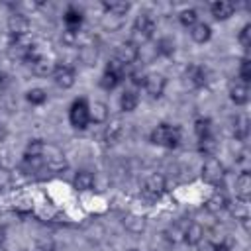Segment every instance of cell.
Instances as JSON below:
<instances>
[{
    "label": "cell",
    "instance_id": "cell-23",
    "mask_svg": "<svg viewBox=\"0 0 251 251\" xmlns=\"http://www.w3.org/2000/svg\"><path fill=\"white\" fill-rule=\"evenodd\" d=\"M53 69H55V63H53L51 59H47L45 55H43L41 59H37V61L31 65V71H33V75H37V76L53 75Z\"/></svg>",
    "mask_w": 251,
    "mask_h": 251
},
{
    "label": "cell",
    "instance_id": "cell-15",
    "mask_svg": "<svg viewBox=\"0 0 251 251\" xmlns=\"http://www.w3.org/2000/svg\"><path fill=\"white\" fill-rule=\"evenodd\" d=\"M63 22H65L67 29L78 31V27H80V24H82V12H80L78 8H75V6H69L67 12H65V16H63Z\"/></svg>",
    "mask_w": 251,
    "mask_h": 251
},
{
    "label": "cell",
    "instance_id": "cell-8",
    "mask_svg": "<svg viewBox=\"0 0 251 251\" xmlns=\"http://www.w3.org/2000/svg\"><path fill=\"white\" fill-rule=\"evenodd\" d=\"M51 76H53L55 84L59 88H63V90H67V88H71L75 84V71L69 65H55Z\"/></svg>",
    "mask_w": 251,
    "mask_h": 251
},
{
    "label": "cell",
    "instance_id": "cell-13",
    "mask_svg": "<svg viewBox=\"0 0 251 251\" xmlns=\"http://www.w3.org/2000/svg\"><path fill=\"white\" fill-rule=\"evenodd\" d=\"M202 239H204V227L196 222L188 224V227L182 231V241L188 245H198Z\"/></svg>",
    "mask_w": 251,
    "mask_h": 251
},
{
    "label": "cell",
    "instance_id": "cell-30",
    "mask_svg": "<svg viewBox=\"0 0 251 251\" xmlns=\"http://www.w3.org/2000/svg\"><path fill=\"white\" fill-rule=\"evenodd\" d=\"M25 100L29 104H33V106H41L47 100V92L43 88H31V90L25 92Z\"/></svg>",
    "mask_w": 251,
    "mask_h": 251
},
{
    "label": "cell",
    "instance_id": "cell-40",
    "mask_svg": "<svg viewBox=\"0 0 251 251\" xmlns=\"http://www.w3.org/2000/svg\"><path fill=\"white\" fill-rule=\"evenodd\" d=\"M129 80H131L135 86H143V82H145V75H143V73H131V75H129Z\"/></svg>",
    "mask_w": 251,
    "mask_h": 251
},
{
    "label": "cell",
    "instance_id": "cell-34",
    "mask_svg": "<svg viewBox=\"0 0 251 251\" xmlns=\"http://www.w3.org/2000/svg\"><path fill=\"white\" fill-rule=\"evenodd\" d=\"M178 22H180L184 27H192V25L198 22V14H196V10H192V8L182 10V12L178 14Z\"/></svg>",
    "mask_w": 251,
    "mask_h": 251
},
{
    "label": "cell",
    "instance_id": "cell-33",
    "mask_svg": "<svg viewBox=\"0 0 251 251\" xmlns=\"http://www.w3.org/2000/svg\"><path fill=\"white\" fill-rule=\"evenodd\" d=\"M157 53L163 55V57H169L175 53V41L171 37H161L157 41Z\"/></svg>",
    "mask_w": 251,
    "mask_h": 251
},
{
    "label": "cell",
    "instance_id": "cell-36",
    "mask_svg": "<svg viewBox=\"0 0 251 251\" xmlns=\"http://www.w3.org/2000/svg\"><path fill=\"white\" fill-rule=\"evenodd\" d=\"M102 25H104L106 29H110V31H116V29L122 25V18L112 16V14H106L104 20H102Z\"/></svg>",
    "mask_w": 251,
    "mask_h": 251
},
{
    "label": "cell",
    "instance_id": "cell-11",
    "mask_svg": "<svg viewBox=\"0 0 251 251\" xmlns=\"http://www.w3.org/2000/svg\"><path fill=\"white\" fill-rule=\"evenodd\" d=\"M210 12H212V16H214L218 22H222V20H227L229 16H233L235 4L226 2V0H218V2L210 4Z\"/></svg>",
    "mask_w": 251,
    "mask_h": 251
},
{
    "label": "cell",
    "instance_id": "cell-26",
    "mask_svg": "<svg viewBox=\"0 0 251 251\" xmlns=\"http://www.w3.org/2000/svg\"><path fill=\"white\" fill-rule=\"evenodd\" d=\"M122 133H124V124H122L120 120H114V122L106 127V141H108V143H116V141H120Z\"/></svg>",
    "mask_w": 251,
    "mask_h": 251
},
{
    "label": "cell",
    "instance_id": "cell-19",
    "mask_svg": "<svg viewBox=\"0 0 251 251\" xmlns=\"http://www.w3.org/2000/svg\"><path fill=\"white\" fill-rule=\"evenodd\" d=\"M229 98H231V102H233L235 106L245 104V102L249 100V88H247V84H243V82L231 84V86H229Z\"/></svg>",
    "mask_w": 251,
    "mask_h": 251
},
{
    "label": "cell",
    "instance_id": "cell-7",
    "mask_svg": "<svg viewBox=\"0 0 251 251\" xmlns=\"http://www.w3.org/2000/svg\"><path fill=\"white\" fill-rule=\"evenodd\" d=\"M143 88H145V92H147L151 98H161L163 92H165V88H167V78H165L161 73L145 75Z\"/></svg>",
    "mask_w": 251,
    "mask_h": 251
},
{
    "label": "cell",
    "instance_id": "cell-22",
    "mask_svg": "<svg viewBox=\"0 0 251 251\" xmlns=\"http://www.w3.org/2000/svg\"><path fill=\"white\" fill-rule=\"evenodd\" d=\"M129 8H131V4H129V2H124V0L104 2V10H106V14H112V16H118V18L126 16V14L129 12Z\"/></svg>",
    "mask_w": 251,
    "mask_h": 251
},
{
    "label": "cell",
    "instance_id": "cell-38",
    "mask_svg": "<svg viewBox=\"0 0 251 251\" xmlns=\"http://www.w3.org/2000/svg\"><path fill=\"white\" fill-rule=\"evenodd\" d=\"M237 39H239L241 47H245V49L251 45V25H249V24H245V25L241 27V31H239V37H237Z\"/></svg>",
    "mask_w": 251,
    "mask_h": 251
},
{
    "label": "cell",
    "instance_id": "cell-28",
    "mask_svg": "<svg viewBox=\"0 0 251 251\" xmlns=\"http://www.w3.org/2000/svg\"><path fill=\"white\" fill-rule=\"evenodd\" d=\"M120 80H122V76H118L116 73H110V71L104 69V73H102V76H100V86H102L104 90H112V88H116V86L120 84Z\"/></svg>",
    "mask_w": 251,
    "mask_h": 251
},
{
    "label": "cell",
    "instance_id": "cell-25",
    "mask_svg": "<svg viewBox=\"0 0 251 251\" xmlns=\"http://www.w3.org/2000/svg\"><path fill=\"white\" fill-rule=\"evenodd\" d=\"M249 135V122L245 116L235 118V126H233V137L235 141H245Z\"/></svg>",
    "mask_w": 251,
    "mask_h": 251
},
{
    "label": "cell",
    "instance_id": "cell-29",
    "mask_svg": "<svg viewBox=\"0 0 251 251\" xmlns=\"http://www.w3.org/2000/svg\"><path fill=\"white\" fill-rule=\"evenodd\" d=\"M194 133H196L198 139L212 135V124H210V120L208 118H198L194 122Z\"/></svg>",
    "mask_w": 251,
    "mask_h": 251
},
{
    "label": "cell",
    "instance_id": "cell-17",
    "mask_svg": "<svg viewBox=\"0 0 251 251\" xmlns=\"http://www.w3.org/2000/svg\"><path fill=\"white\" fill-rule=\"evenodd\" d=\"M165 184H167V180H165V176L159 175V173H153V175H149V176L145 178V190H147L149 194H153V196H159V194L165 190Z\"/></svg>",
    "mask_w": 251,
    "mask_h": 251
},
{
    "label": "cell",
    "instance_id": "cell-44",
    "mask_svg": "<svg viewBox=\"0 0 251 251\" xmlns=\"http://www.w3.org/2000/svg\"><path fill=\"white\" fill-rule=\"evenodd\" d=\"M0 251H6V249H4V247H0Z\"/></svg>",
    "mask_w": 251,
    "mask_h": 251
},
{
    "label": "cell",
    "instance_id": "cell-3",
    "mask_svg": "<svg viewBox=\"0 0 251 251\" xmlns=\"http://www.w3.org/2000/svg\"><path fill=\"white\" fill-rule=\"evenodd\" d=\"M226 178V169L216 157H208L202 165V180L212 186H220Z\"/></svg>",
    "mask_w": 251,
    "mask_h": 251
},
{
    "label": "cell",
    "instance_id": "cell-42",
    "mask_svg": "<svg viewBox=\"0 0 251 251\" xmlns=\"http://www.w3.org/2000/svg\"><path fill=\"white\" fill-rule=\"evenodd\" d=\"M214 251H229V247H227L226 243H222V241H220V243H216V245H214Z\"/></svg>",
    "mask_w": 251,
    "mask_h": 251
},
{
    "label": "cell",
    "instance_id": "cell-41",
    "mask_svg": "<svg viewBox=\"0 0 251 251\" xmlns=\"http://www.w3.org/2000/svg\"><path fill=\"white\" fill-rule=\"evenodd\" d=\"M8 178H10V176H8V173H6L4 169H0V184H6V182H8Z\"/></svg>",
    "mask_w": 251,
    "mask_h": 251
},
{
    "label": "cell",
    "instance_id": "cell-31",
    "mask_svg": "<svg viewBox=\"0 0 251 251\" xmlns=\"http://www.w3.org/2000/svg\"><path fill=\"white\" fill-rule=\"evenodd\" d=\"M47 169L53 171V173H61V171L67 169V159L61 153H55V155H51L47 159Z\"/></svg>",
    "mask_w": 251,
    "mask_h": 251
},
{
    "label": "cell",
    "instance_id": "cell-16",
    "mask_svg": "<svg viewBox=\"0 0 251 251\" xmlns=\"http://www.w3.org/2000/svg\"><path fill=\"white\" fill-rule=\"evenodd\" d=\"M78 61L82 63V65H86V67H92L94 63H96V59H98V49L92 45V43H82L80 47H78Z\"/></svg>",
    "mask_w": 251,
    "mask_h": 251
},
{
    "label": "cell",
    "instance_id": "cell-10",
    "mask_svg": "<svg viewBox=\"0 0 251 251\" xmlns=\"http://www.w3.org/2000/svg\"><path fill=\"white\" fill-rule=\"evenodd\" d=\"M184 78H188V82L192 86H204L208 82V71L200 65H188L186 73H184Z\"/></svg>",
    "mask_w": 251,
    "mask_h": 251
},
{
    "label": "cell",
    "instance_id": "cell-9",
    "mask_svg": "<svg viewBox=\"0 0 251 251\" xmlns=\"http://www.w3.org/2000/svg\"><path fill=\"white\" fill-rule=\"evenodd\" d=\"M235 196L237 200H243V202H249L251 198V175L249 171H241L235 178Z\"/></svg>",
    "mask_w": 251,
    "mask_h": 251
},
{
    "label": "cell",
    "instance_id": "cell-27",
    "mask_svg": "<svg viewBox=\"0 0 251 251\" xmlns=\"http://www.w3.org/2000/svg\"><path fill=\"white\" fill-rule=\"evenodd\" d=\"M216 149H218V143H216V139H214L212 135L198 139V151H200V153H204L206 157H214Z\"/></svg>",
    "mask_w": 251,
    "mask_h": 251
},
{
    "label": "cell",
    "instance_id": "cell-37",
    "mask_svg": "<svg viewBox=\"0 0 251 251\" xmlns=\"http://www.w3.org/2000/svg\"><path fill=\"white\" fill-rule=\"evenodd\" d=\"M231 214L235 216V220H245V218H249V212H247V202H243V200H239L233 208H231Z\"/></svg>",
    "mask_w": 251,
    "mask_h": 251
},
{
    "label": "cell",
    "instance_id": "cell-24",
    "mask_svg": "<svg viewBox=\"0 0 251 251\" xmlns=\"http://www.w3.org/2000/svg\"><path fill=\"white\" fill-rule=\"evenodd\" d=\"M137 94L133 90H124L122 96H120V108L122 112H133L137 108Z\"/></svg>",
    "mask_w": 251,
    "mask_h": 251
},
{
    "label": "cell",
    "instance_id": "cell-5",
    "mask_svg": "<svg viewBox=\"0 0 251 251\" xmlns=\"http://www.w3.org/2000/svg\"><path fill=\"white\" fill-rule=\"evenodd\" d=\"M29 18L22 12H14L10 18H8V31L12 37H25L29 33Z\"/></svg>",
    "mask_w": 251,
    "mask_h": 251
},
{
    "label": "cell",
    "instance_id": "cell-2",
    "mask_svg": "<svg viewBox=\"0 0 251 251\" xmlns=\"http://www.w3.org/2000/svg\"><path fill=\"white\" fill-rule=\"evenodd\" d=\"M69 122L75 129H86L90 124V114H88V102L84 98H76L71 108H69Z\"/></svg>",
    "mask_w": 251,
    "mask_h": 251
},
{
    "label": "cell",
    "instance_id": "cell-14",
    "mask_svg": "<svg viewBox=\"0 0 251 251\" xmlns=\"http://www.w3.org/2000/svg\"><path fill=\"white\" fill-rule=\"evenodd\" d=\"M88 114H90V122L92 124H106L108 122V106L104 102H94V104H88Z\"/></svg>",
    "mask_w": 251,
    "mask_h": 251
},
{
    "label": "cell",
    "instance_id": "cell-35",
    "mask_svg": "<svg viewBox=\"0 0 251 251\" xmlns=\"http://www.w3.org/2000/svg\"><path fill=\"white\" fill-rule=\"evenodd\" d=\"M239 78H241L243 84H249V80H251V63H249L247 57L241 59V65H239Z\"/></svg>",
    "mask_w": 251,
    "mask_h": 251
},
{
    "label": "cell",
    "instance_id": "cell-4",
    "mask_svg": "<svg viewBox=\"0 0 251 251\" xmlns=\"http://www.w3.org/2000/svg\"><path fill=\"white\" fill-rule=\"evenodd\" d=\"M114 59H118L124 67L133 65V63L139 59V43H135V41H131V39L120 43V45L116 47V57H114Z\"/></svg>",
    "mask_w": 251,
    "mask_h": 251
},
{
    "label": "cell",
    "instance_id": "cell-1",
    "mask_svg": "<svg viewBox=\"0 0 251 251\" xmlns=\"http://www.w3.org/2000/svg\"><path fill=\"white\" fill-rule=\"evenodd\" d=\"M151 143L159 145V147H167V149H175L180 141V129L176 126L171 124H159L153 131H151Z\"/></svg>",
    "mask_w": 251,
    "mask_h": 251
},
{
    "label": "cell",
    "instance_id": "cell-18",
    "mask_svg": "<svg viewBox=\"0 0 251 251\" xmlns=\"http://www.w3.org/2000/svg\"><path fill=\"white\" fill-rule=\"evenodd\" d=\"M190 37H192L196 43H206V41L212 37V27H210L206 22H196V24L190 27Z\"/></svg>",
    "mask_w": 251,
    "mask_h": 251
},
{
    "label": "cell",
    "instance_id": "cell-32",
    "mask_svg": "<svg viewBox=\"0 0 251 251\" xmlns=\"http://www.w3.org/2000/svg\"><path fill=\"white\" fill-rule=\"evenodd\" d=\"M45 151V143L41 139H31L25 147V157H43Z\"/></svg>",
    "mask_w": 251,
    "mask_h": 251
},
{
    "label": "cell",
    "instance_id": "cell-43",
    "mask_svg": "<svg viewBox=\"0 0 251 251\" xmlns=\"http://www.w3.org/2000/svg\"><path fill=\"white\" fill-rule=\"evenodd\" d=\"M4 241H6V237H4V231L0 229V247H4Z\"/></svg>",
    "mask_w": 251,
    "mask_h": 251
},
{
    "label": "cell",
    "instance_id": "cell-6",
    "mask_svg": "<svg viewBox=\"0 0 251 251\" xmlns=\"http://www.w3.org/2000/svg\"><path fill=\"white\" fill-rule=\"evenodd\" d=\"M155 31V22L149 14H139L133 22V37H139L141 41H147L153 37Z\"/></svg>",
    "mask_w": 251,
    "mask_h": 251
},
{
    "label": "cell",
    "instance_id": "cell-39",
    "mask_svg": "<svg viewBox=\"0 0 251 251\" xmlns=\"http://www.w3.org/2000/svg\"><path fill=\"white\" fill-rule=\"evenodd\" d=\"M167 237H169V241H173V243H178V241H182V231H180L176 226H173V227H169V231H167Z\"/></svg>",
    "mask_w": 251,
    "mask_h": 251
},
{
    "label": "cell",
    "instance_id": "cell-45",
    "mask_svg": "<svg viewBox=\"0 0 251 251\" xmlns=\"http://www.w3.org/2000/svg\"><path fill=\"white\" fill-rule=\"evenodd\" d=\"M131 251H137V249H131Z\"/></svg>",
    "mask_w": 251,
    "mask_h": 251
},
{
    "label": "cell",
    "instance_id": "cell-20",
    "mask_svg": "<svg viewBox=\"0 0 251 251\" xmlns=\"http://www.w3.org/2000/svg\"><path fill=\"white\" fill-rule=\"evenodd\" d=\"M124 227L129 233H141L145 229V218L139 214H127L124 216Z\"/></svg>",
    "mask_w": 251,
    "mask_h": 251
},
{
    "label": "cell",
    "instance_id": "cell-21",
    "mask_svg": "<svg viewBox=\"0 0 251 251\" xmlns=\"http://www.w3.org/2000/svg\"><path fill=\"white\" fill-rule=\"evenodd\" d=\"M92 184H94V175L90 171H78L75 175V178H73V186L76 190H80V192L82 190H90Z\"/></svg>",
    "mask_w": 251,
    "mask_h": 251
},
{
    "label": "cell",
    "instance_id": "cell-12",
    "mask_svg": "<svg viewBox=\"0 0 251 251\" xmlns=\"http://www.w3.org/2000/svg\"><path fill=\"white\" fill-rule=\"evenodd\" d=\"M206 210L208 212H212V214H218V212H222V210H226V208H229V200H227V196L224 194V192H214L208 200H206Z\"/></svg>",
    "mask_w": 251,
    "mask_h": 251
}]
</instances>
